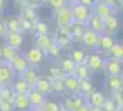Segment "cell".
<instances>
[{
	"label": "cell",
	"mask_w": 123,
	"mask_h": 111,
	"mask_svg": "<svg viewBox=\"0 0 123 111\" xmlns=\"http://www.w3.org/2000/svg\"><path fill=\"white\" fill-rule=\"evenodd\" d=\"M71 15H73V24H79V25H86L89 15H91V9L76 2V4H71Z\"/></svg>",
	"instance_id": "obj_1"
},
{
	"label": "cell",
	"mask_w": 123,
	"mask_h": 111,
	"mask_svg": "<svg viewBox=\"0 0 123 111\" xmlns=\"http://www.w3.org/2000/svg\"><path fill=\"white\" fill-rule=\"evenodd\" d=\"M116 10H118L116 7L108 5V4L101 2V0H94L93 5H91V12L96 14V15L101 17V19H106V17H110V15H116Z\"/></svg>",
	"instance_id": "obj_2"
},
{
	"label": "cell",
	"mask_w": 123,
	"mask_h": 111,
	"mask_svg": "<svg viewBox=\"0 0 123 111\" xmlns=\"http://www.w3.org/2000/svg\"><path fill=\"white\" fill-rule=\"evenodd\" d=\"M54 20L57 24V27L61 25H71L73 24V15H71V7L66 4L59 9L54 10Z\"/></svg>",
	"instance_id": "obj_3"
},
{
	"label": "cell",
	"mask_w": 123,
	"mask_h": 111,
	"mask_svg": "<svg viewBox=\"0 0 123 111\" xmlns=\"http://www.w3.org/2000/svg\"><path fill=\"white\" fill-rule=\"evenodd\" d=\"M103 62H105V57H103L99 52L86 54L84 64L88 66V69H89L91 72H101V71H103Z\"/></svg>",
	"instance_id": "obj_4"
},
{
	"label": "cell",
	"mask_w": 123,
	"mask_h": 111,
	"mask_svg": "<svg viewBox=\"0 0 123 111\" xmlns=\"http://www.w3.org/2000/svg\"><path fill=\"white\" fill-rule=\"evenodd\" d=\"M52 42H54L61 51H71V47H73V39H71V35L66 34V32H62V30H59V29L54 32Z\"/></svg>",
	"instance_id": "obj_5"
},
{
	"label": "cell",
	"mask_w": 123,
	"mask_h": 111,
	"mask_svg": "<svg viewBox=\"0 0 123 111\" xmlns=\"http://www.w3.org/2000/svg\"><path fill=\"white\" fill-rule=\"evenodd\" d=\"M116 41H115V35H110V34H99L98 35V44H96V52H99V54H108L110 52V49L113 47V44H115Z\"/></svg>",
	"instance_id": "obj_6"
},
{
	"label": "cell",
	"mask_w": 123,
	"mask_h": 111,
	"mask_svg": "<svg viewBox=\"0 0 123 111\" xmlns=\"http://www.w3.org/2000/svg\"><path fill=\"white\" fill-rule=\"evenodd\" d=\"M15 77V72L12 71L9 62L0 61V86H10Z\"/></svg>",
	"instance_id": "obj_7"
},
{
	"label": "cell",
	"mask_w": 123,
	"mask_h": 111,
	"mask_svg": "<svg viewBox=\"0 0 123 111\" xmlns=\"http://www.w3.org/2000/svg\"><path fill=\"white\" fill-rule=\"evenodd\" d=\"M25 57V61H27V64L29 66H32V67H36V66H39L42 61H44V57H46V54H44V51H41L39 47H32V49H29L27 51V54L24 56Z\"/></svg>",
	"instance_id": "obj_8"
},
{
	"label": "cell",
	"mask_w": 123,
	"mask_h": 111,
	"mask_svg": "<svg viewBox=\"0 0 123 111\" xmlns=\"http://www.w3.org/2000/svg\"><path fill=\"white\" fill-rule=\"evenodd\" d=\"M103 71L106 76H116V74H121V61L118 59H113L108 56V59H105L103 62Z\"/></svg>",
	"instance_id": "obj_9"
},
{
	"label": "cell",
	"mask_w": 123,
	"mask_h": 111,
	"mask_svg": "<svg viewBox=\"0 0 123 111\" xmlns=\"http://www.w3.org/2000/svg\"><path fill=\"white\" fill-rule=\"evenodd\" d=\"M120 30V20L116 15H110L106 19H103V32L110 34V35H116Z\"/></svg>",
	"instance_id": "obj_10"
},
{
	"label": "cell",
	"mask_w": 123,
	"mask_h": 111,
	"mask_svg": "<svg viewBox=\"0 0 123 111\" xmlns=\"http://www.w3.org/2000/svg\"><path fill=\"white\" fill-rule=\"evenodd\" d=\"M64 81V93L69 94H79V79L73 74H64L62 76Z\"/></svg>",
	"instance_id": "obj_11"
},
{
	"label": "cell",
	"mask_w": 123,
	"mask_h": 111,
	"mask_svg": "<svg viewBox=\"0 0 123 111\" xmlns=\"http://www.w3.org/2000/svg\"><path fill=\"white\" fill-rule=\"evenodd\" d=\"M98 35L96 32H93L91 29H84V34L81 37V42L84 46V49H89V51H94L96 49V44H98Z\"/></svg>",
	"instance_id": "obj_12"
},
{
	"label": "cell",
	"mask_w": 123,
	"mask_h": 111,
	"mask_svg": "<svg viewBox=\"0 0 123 111\" xmlns=\"http://www.w3.org/2000/svg\"><path fill=\"white\" fill-rule=\"evenodd\" d=\"M5 44H9L15 51H19L24 44V34L22 32H5Z\"/></svg>",
	"instance_id": "obj_13"
},
{
	"label": "cell",
	"mask_w": 123,
	"mask_h": 111,
	"mask_svg": "<svg viewBox=\"0 0 123 111\" xmlns=\"http://www.w3.org/2000/svg\"><path fill=\"white\" fill-rule=\"evenodd\" d=\"M12 104H14V111H29V109H32L27 94H22V93H15V98H14Z\"/></svg>",
	"instance_id": "obj_14"
},
{
	"label": "cell",
	"mask_w": 123,
	"mask_h": 111,
	"mask_svg": "<svg viewBox=\"0 0 123 111\" xmlns=\"http://www.w3.org/2000/svg\"><path fill=\"white\" fill-rule=\"evenodd\" d=\"M27 98H29V103H31V108H32V109H37V108L42 104V101L46 99V96H44L41 91H37L36 88H31V89L27 91Z\"/></svg>",
	"instance_id": "obj_15"
},
{
	"label": "cell",
	"mask_w": 123,
	"mask_h": 111,
	"mask_svg": "<svg viewBox=\"0 0 123 111\" xmlns=\"http://www.w3.org/2000/svg\"><path fill=\"white\" fill-rule=\"evenodd\" d=\"M10 67H12V71L15 72V74H22L27 67H29V64H27V61H25V57L24 56H20L19 52L15 54V57L12 59V62H10Z\"/></svg>",
	"instance_id": "obj_16"
},
{
	"label": "cell",
	"mask_w": 123,
	"mask_h": 111,
	"mask_svg": "<svg viewBox=\"0 0 123 111\" xmlns=\"http://www.w3.org/2000/svg\"><path fill=\"white\" fill-rule=\"evenodd\" d=\"M83 103H84V98H83L81 94H71V96L64 101V104H62L61 108H62V109H69V111H76Z\"/></svg>",
	"instance_id": "obj_17"
},
{
	"label": "cell",
	"mask_w": 123,
	"mask_h": 111,
	"mask_svg": "<svg viewBox=\"0 0 123 111\" xmlns=\"http://www.w3.org/2000/svg\"><path fill=\"white\" fill-rule=\"evenodd\" d=\"M34 88L37 89V91H41L44 96H47V94H51L52 93V86H51V79L49 77H44V76H37V79H36V84H34Z\"/></svg>",
	"instance_id": "obj_18"
},
{
	"label": "cell",
	"mask_w": 123,
	"mask_h": 111,
	"mask_svg": "<svg viewBox=\"0 0 123 111\" xmlns=\"http://www.w3.org/2000/svg\"><path fill=\"white\" fill-rule=\"evenodd\" d=\"M86 29H91L96 34H103V19L91 12V15H89V19L86 22Z\"/></svg>",
	"instance_id": "obj_19"
},
{
	"label": "cell",
	"mask_w": 123,
	"mask_h": 111,
	"mask_svg": "<svg viewBox=\"0 0 123 111\" xmlns=\"http://www.w3.org/2000/svg\"><path fill=\"white\" fill-rule=\"evenodd\" d=\"M17 52H19V51L12 49L9 44H2V46H0V61H4V62H9V64H10Z\"/></svg>",
	"instance_id": "obj_20"
},
{
	"label": "cell",
	"mask_w": 123,
	"mask_h": 111,
	"mask_svg": "<svg viewBox=\"0 0 123 111\" xmlns=\"http://www.w3.org/2000/svg\"><path fill=\"white\" fill-rule=\"evenodd\" d=\"M105 98H106V96H105L103 93H99V91L94 89L93 93H89V94L84 98V101H86L89 106H101L103 101H105Z\"/></svg>",
	"instance_id": "obj_21"
},
{
	"label": "cell",
	"mask_w": 123,
	"mask_h": 111,
	"mask_svg": "<svg viewBox=\"0 0 123 111\" xmlns=\"http://www.w3.org/2000/svg\"><path fill=\"white\" fill-rule=\"evenodd\" d=\"M106 88L115 91V89H121L123 88V77L121 74H116V76H106V81H105Z\"/></svg>",
	"instance_id": "obj_22"
},
{
	"label": "cell",
	"mask_w": 123,
	"mask_h": 111,
	"mask_svg": "<svg viewBox=\"0 0 123 111\" xmlns=\"http://www.w3.org/2000/svg\"><path fill=\"white\" fill-rule=\"evenodd\" d=\"M51 44H52V37L49 34H36V47H39L41 51H46Z\"/></svg>",
	"instance_id": "obj_23"
},
{
	"label": "cell",
	"mask_w": 123,
	"mask_h": 111,
	"mask_svg": "<svg viewBox=\"0 0 123 111\" xmlns=\"http://www.w3.org/2000/svg\"><path fill=\"white\" fill-rule=\"evenodd\" d=\"M10 86H12L14 93H22V94H27V91L31 89V88H29V84L24 81V77H22V76H19L17 79L14 77V81H12V84H10Z\"/></svg>",
	"instance_id": "obj_24"
},
{
	"label": "cell",
	"mask_w": 123,
	"mask_h": 111,
	"mask_svg": "<svg viewBox=\"0 0 123 111\" xmlns=\"http://www.w3.org/2000/svg\"><path fill=\"white\" fill-rule=\"evenodd\" d=\"M73 76H76L79 81L81 79H88V77H91V71L88 69V66L83 62V64H76L74 66V71H73Z\"/></svg>",
	"instance_id": "obj_25"
},
{
	"label": "cell",
	"mask_w": 123,
	"mask_h": 111,
	"mask_svg": "<svg viewBox=\"0 0 123 111\" xmlns=\"http://www.w3.org/2000/svg\"><path fill=\"white\" fill-rule=\"evenodd\" d=\"M22 77H24V81L29 84V88H34V84H36V79H37V72H36V69L32 67V66H29L22 74H20Z\"/></svg>",
	"instance_id": "obj_26"
},
{
	"label": "cell",
	"mask_w": 123,
	"mask_h": 111,
	"mask_svg": "<svg viewBox=\"0 0 123 111\" xmlns=\"http://www.w3.org/2000/svg\"><path fill=\"white\" fill-rule=\"evenodd\" d=\"M94 91V84H93V81L88 77V79H81L79 81V94L83 96V98H86L89 93H93Z\"/></svg>",
	"instance_id": "obj_27"
},
{
	"label": "cell",
	"mask_w": 123,
	"mask_h": 111,
	"mask_svg": "<svg viewBox=\"0 0 123 111\" xmlns=\"http://www.w3.org/2000/svg\"><path fill=\"white\" fill-rule=\"evenodd\" d=\"M44 54H46V57H49V59H54V61H59L61 57H62V51L52 42L46 51H44Z\"/></svg>",
	"instance_id": "obj_28"
},
{
	"label": "cell",
	"mask_w": 123,
	"mask_h": 111,
	"mask_svg": "<svg viewBox=\"0 0 123 111\" xmlns=\"http://www.w3.org/2000/svg\"><path fill=\"white\" fill-rule=\"evenodd\" d=\"M84 29H86V25H79V24H73V27H71V39H73V42H81V37H83V34H84Z\"/></svg>",
	"instance_id": "obj_29"
},
{
	"label": "cell",
	"mask_w": 123,
	"mask_h": 111,
	"mask_svg": "<svg viewBox=\"0 0 123 111\" xmlns=\"http://www.w3.org/2000/svg\"><path fill=\"white\" fill-rule=\"evenodd\" d=\"M14 98H15V93H14L12 86H0V99L14 103Z\"/></svg>",
	"instance_id": "obj_30"
},
{
	"label": "cell",
	"mask_w": 123,
	"mask_h": 111,
	"mask_svg": "<svg viewBox=\"0 0 123 111\" xmlns=\"http://www.w3.org/2000/svg\"><path fill=\"white\" fill-rule=\"evenodd\" d=\"M61 104H57L56 101H49V99H44L42 104L36 109V111H61Z\"/></svg>",
	"instance_id": "obj_31"
},
{
	"label": "cell",
	"mask_w": 123,
	"mask_h": 111,
	"mask_svg": "<svg viewBox=\"0 0 123 111\" xmlns=\"http://www.w3.org/2000/svg\"><path fill=\"white\" fill-rule=\"evenodd\" d=\"M5 30L7 32H20V25H19V17H9L5 22Z\"/></svg>",
	"instance_id": "obj_32"
},
{
	"label": "cell",
	"mask_w": 123,
	"mask_h": 111,
	"mask_svg": "<svg viewBox=\"0 0 123 111\" xmlns=\"http://www.w3.org/2000/svg\"><path fill=\"white\" fill-rule=\"evenodd\" d=\"M59 61H61V66H59V67L62 69V72H64V74H73L74 66H76L74 61H73L71 57H61Z\"/></svg>",
	"instance_id": "obj_33"
},
{
	"label": "cell",
	"mask_w": 123,
	"mask_h": 111,
	"mask_svg": "<svg viewBox=\"0 0 123 111\" xmlns=\"http://www.w3.org/2000/svg\"><path fill=\"white\" fill-rule=\"evenodd\" d=\"M108 56H110V57H113V59L123 61V46H121V42H115V44H113V47L110 49Z\"/></svg>",
	"instance_id": "obj_34"
},
{
	"label": "cell",
	"mask_w": 123,
	"mask_h": 111,
	"mask_svg": "<svg viewBox=\"0 0 123 111\" xmlns=\"http://www.w3.org/2000/svg\"><path fill=\"white\" fill-rule=\"evenodd\" d=\"M69 57L74 61V64H83L84 59H86V51H84V49H79V47H78V49H73Z\"/></svg>",
	"instance_id": "obj_35"
},
{
	"label": "cell",
	"mask_w": 123,
	"mask_h": 111,
	"mask_svg": "<svg viewBox=\"0 0 123 111\" xmlns=\"http://www.w3.org/2000/svg\"><path fill=\"white\" fill-rule=\"evenodd\" d=\"M37 22V20H36ZM19 25H20V32L22 34H31L34 32V22L24 19V17H19Z\"/></svg>",
	"instance_id": "obj_36"
},
{
	"label": "cell",
	"mask_w": 123,
	"mask_h": 111,
	"mask_svg": "<svg viewBox=\"0 0 123 111\" xmlns=\"http://www.w3.org/2000/svg\"><path fill=\"white\" fill-rule=\"evenodd\" d=\"M51 86H52V93H57V94L64 93V81H62V77L51 79Z\"/></svg>",
	"instance_id": "obj_37"
},
{
	"label": "cell",
	"mask_w": 123,
	"mask_h": 111,
	"mask_svg": "<svg viewBox=\"0 0 123 111\" xmlns=\"http://www.w3.org/2000/svg\"><path fill=\"white\" fill-rule=\"evenodd\" d=\"M113 94H111V99H113V103H115V106L121 111L123 109V98H121V89H115V91H111Z\"/></svg>",
	"instance_id": "obj_38"
},
{
	"label": "cell",
	"mask_w": 123,
	"mask_h": 111,
	"mask_svg": "<svg viewBox=\"0 0 123 111\" xmlns=\"http://www.w3.org/2000/svg\"><path fill=\"white\" fill-rule=\"evenodd\" d=\"M34 32L36 34H49V25L46 22H34Z\"/></svg>",
	"instance_id": "obj_39"
},
{
	"label": "cell",
	"mask_w": 123,
	"mask_h": 111,
	"mask_svg": "<svg viewBox=\"0 0 123 111\" xmlns=\"http://www.w3.org/2000/svg\"><path fill=\"white\" fill-rule=\"evenodd\" d=\"M101 108H103V111H120V109L115 106V103H113V99H111V98H105V101H103Z\"/></svg>",
	"instance_id": "obj_40"
},
{
	"label": "cell",
	"mask_w": 123,
	"mask_h": 111,
	"mask_svg": "<svg viewBox=\"0 0 123 111\" xmlns=\"http://www.w3.org/2000/svg\"><path fill=\"white\" fill-rule=\"evenodd\" d=\"M64 76V72H62V69L61 67H57V66H54V67H51L49 69V79H56V77H62Z\"/></svg>",
	"instance_id": "obj_41"
},
{
	"label": "cell",
	"mask_w": 123,
	"mask_h": 111,
	"mask_svg": "<svg viewBox=\"0 0 123 111\" xmlns=\"http://www.w3.org/2000/svg\"><path fill=\"white\" fill-rule=\"evenodd\" d=\"M46 2H47V5H49L52 10H56V9L62 7V5H66V0H46Z\"/></svg>",
	"instance_id": "obj_42"
},
{
	"label": "cell",
	"mask_w": 123,
	"mask_h": 111,
	"mask_svg": "<svg viewBox=\"0 0 123 111\" xmlns=\"http://www.w3.org/2000/svg\"><path fill=\"white\" fill-rule=\"evenodd\" d=\"M0 111H14V104L9 103V101L0 99Z\"/></svg>",
	"instance_id": "obj_43"
},
{
	"label": "cell",
	"mask_w": 123,
	"mask_h": 111,
	"mask_svg": "<svg viewBox=\"0 0 123 111\" xmlns=\"http://www.w3.org/2000/svg\"><path fill=\"white\" fill-rule=\"evenodd\" d=\"M76 111H89V104H88V103L84 101V103H83V104H81V106H79V108H78Z\"/></svg>",
	"instance_id": "obj_44"
},
{
	"label": "cell",
	"mask_w": 123,
	"mask_h": 111,
	"mask_svg": "<svg viewBox=\"0 0 123 111\" xmlns=\"http://www.w3.org/2000/svg\"><path fill=\"white\" fill-rule=\"evenodd\" d=\"M78 2H79V4H83V5H86V7H89V9H91V5H93V2H94V0H78Z\"/></svg>",
	"instance_id": "obj_45"
},
{
	"label": "cell",
	"mask_w": 123,
	"mask_h": 111,
	"mask_svg": "<svg viewBox=\"0 0 123 111\" xmlns=\"http://www.w3.org/2000/svg\"><path fill=\"white\" fill-rule=\"evenodd\" d=\"M5 32H7V30H5V25H4V22H2V20H0V37H4V35H5Z\"/></svg>",
	"instance_id": "obj_46"
},
{
	"label": "cell",
	"mask_w": 123,
	"mask_h": 111,
	"mask_svg": "<svg viewBox=\"0 0 123 111\" xmlns=\"http://www.w3.org/2000/svg\"><path fill=\"white\" fill-rule=\"evenodd\" d=\"M101 2H105V4H108V5L116 7V0H101ZM116 9H118V7H116Z\"/></svg>",
	"instance_id": "obj_47"
},
{
	"label": "cell",
	"mask_w": 123,
	"mask_h": 111,
	"mask_svg": "<svg viewBox=\"0 0 123 111\" xmlns=\"http://www.w3.org/2000/svg\"><path fill=\"white\" fill-rule=\"evenodd\" d=\"M89 111H103L101 106H89Z\"/></svg>",
	"instance_id": "obj_48"
},
{
	"label": "cell",
	"mask_w": 123,
	"mask_h": 111,
	"mask_svg": "<svg viewBox=\"0 0 123 111\" xmlns=\"http://www.w3.org/2000/svg\"><path fill=\"white\" fill-rule=\"evenodd\" d=\"M7 7V0H0V10H4Z\"/></svg>",
	"instance_id": "obj_49"
},
{
	"label": "cell",
	"mask_w": 123,
	"mask_h": 111,
	"mask_svg": "<svg viewBox=\"0 0 123 111\" xmlns=\"http://www.w3.org/2000/svg\"><path fill=\"white\" fill-rule=\"evenodd\" d=\"M76 2H78V0H66V4H68V5H71V4H76Z\"/></svg>",
	"instance_id": "obj_50"
},
{
	"label": "cell",
	"mask_w": 123,
	"mask_h": 111,
	"mask_svg": "<svg viewBox=\"0 0 123 111\" xmlns=\"http://www.w3.org/2000/svg\"><path fill=\"white\" fill-rule=\"evenodd\" d=\"M0 20H2V10H0Z\"/></svg>",
	"instance_id": "obj_51"
},
{
	"label": "cell",
	"mask_w": 123,
	"mask_h": 111,
	"mask_svg": "<svg viewBox=\"0 0 123 111\" xmlns=\"http://www.w3.org/2000/svg\"><path fill=\"white\" fill-rule=\"evenodd\" d=\"M61 111H69V109H61Z\"/></svg>",
	"instance_id": "obj_52"
},
{
	"label": "cell",
	"mask_w": 123,
	"mask_h": 111,
	"mask_svg": "<svg viewBox=\"0 0 123 111\" xmlns=\"http://www.w3.org/2000/svg\"><path fill=\"white\" fill-rule=\"evenodd\" d=\"M29 111H36V109H29Z\"/></svg>",
	"instance_id": "obj_53"
},
{
	"label": "cell",
	"mask_w": 123,
	"mask_h": 111,
	"mask_svg": "<svg viewBox=\"0 0 123 111\" xmlns=\"http://www.w3.org/2000/svg\"><path fill=\"white\" fill-rule=\"evenodd\" d=\"M17 2H20V0H17Z\"/></svg>",
	"instance_id": "obj_54"
}]
</instances>
